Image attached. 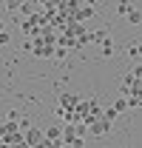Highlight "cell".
<instances>
[{"label":"cell","instance_id":"cell-1","mask_svg":"<svg viewBox=\"0 0 142 148\" xmlns=\"http://www.w3.org/2000/svg\"><path fill=\"white\" fill-rule=\"evenodd\" d=\"M23 140H26L29 148H46V134H43V128H26Z\"/></svg>","mask_w":142,"mask_h":148},{"label":"cell","instance_id":"cell-10","mask_svg":"<svg viewBox=\"0 0 142 148\" xmlns=\"http://www.w3.org/2000/svg\"><path fill=\"white\" fill-rule=\"evenodd\" d=\"M12 37H9V32H6V26H3V20H0V46H6Z\"/></svg>","mask_w":142,"mask_h":148},{"label":"cell","instance_id":"cell-11","mask_svg":"<svg viewBox=\"0 0 142 148\" xmlns=\"http://www.w3.org/2000/svg\"><path fill=\"white\" fill-rule=\"evenodd\" d=\"M114 108H117V111H125V108H128V97H119V100L114 103Z\"/></svg>","mask_w":142,"mask_h":148},{"label":"cell","instance_id":"cell-4","mask_svg":"<svg viewBox=\"0 0 142 148\" xmlns=\"http://www.w3.org/2000/svg\"><path fill=\"white\" fill-rule=\"evenodd\" d=\"M6 145L20 148V145H26V140H23V134H20V131H14V134H9V137H6Z\"/></svg>","mask_w":142,"mask_h":148},{"label":"cell","instance_id":"cell-7","mask_svg":"<svg viewBox=\"0 0 142 148\" xmlns=\"http://www.w3.org/2000/svg\"><path fill=\"white\" fill-rule=\"evenodd\" d=\"M20 6H23V0H9V3H6V9H9L12 14H20Z\"/></svg>","mask_w":142,"mask_h":148},{"label":"cell","instance_id":"cell-8","mask_svg":"<svg viewBox=\"0 0 142 148\" xmlns=\"http://www.w3.org/2000/svg\"><path fill=\"white\" fill-rule=\"evenodd\" d=\"M131 9H134V6H131V0H119V6H117V12H119V14H128V12H131Z\"/></svg>","mask_w":142,"mask_h":148},{"label":"cell","instance_id":"cell-2","mask_svg":"<svg viewBox=\"0 0 142 148\" xmlns=\"http://www.w3.org/2000/svg\"><path fill=\"white\" fill-rule=\"evenodd\" d=\"M111 120H105V117H97V120H91L88 123V134H94V137H105V134H111Z\"/></svg>","mask_w":142,"mask_h":148},{"label":"cell","instance_id":"cell-9","mask_svg":"<svg viewBox=\"0 0 142 148\" xmlns=\"http://www.w3.org/2000/svg\"><path fill=\"white\" fill-rule=\"evenodd\" d=\"M105 37H108V32H105V29H100V32H94V34H91V43H102Z\"/></svg>","mask_w":142,"mask_h":148},{"label":"cell","instance_id":"cell-13","mask_svg":"<svg viewBox=\"0 0 142 148\" xmlns=\"http://www.w3.org/2000/svg\"><path fill=\"white\" fill-rule=\"evenodd\" d=\"M71 3H74V6H94L97 0H71Z\"/></svg>","mask_w":142,"mask_h":148},{"label":"cell","instance_id":"cell-3","mask_svg":"<svg viewBox=\"0 0 142 148\" xmlns=\"http://www.w3.org/2000/svg\"><path fill=\"white\" fill-rule=\"evenodd\" d=\"M77 94H63L60 100H57V111H71V108H77Z\"/></svg>","mask_w":142,"mask_h":148},{"label":"cell","instance_id":"cell-12","mask_svg":"<svg viewBox=\"0 0 142 148\" xmlns=\"http://www.w3.org/2000/svg\"><path fill=\"white\" fill-rule=\"evenodd\" d=\"M117 114H119L117 108H105V111H102V117H105V120H111V123L117 120Z\"/></svg>","mask_w":142,"mask_h":148},{"label":"cell","instance_id":"cell-6","mask_svg":"<svg viewBox=\"0 0 142 148\" xmlns=\"http://www.w3.org/2000/svg\"><path fill=\"white\" fill-rule=\"evenodd\" d=\"M100 46H102V51H100L102 57H111V54H114V40H111V37H105Z\"/></svg>","mask_w":142,"mask_h":148},{"label":"cell","instance_id":"cell-14","mask_svg":"<svg viewBox=\"0 0 142 148\" xmlns=\"http://www.w3.org/2000/svg\"><path fill=\"white\" fill-rule=\"evenodd\" d=\"M134 74H137V77H142V63L137 66V69H134Z\"/></svg>","mask_w":142,"mask_h":148},{"label":"cell","instance_id":"cell-5","mask_svg":"<svg viewBox=\"0 0 142 148\" xmlns=\"http://www.w3.org/2000/svg\"><path fill=\"white\" fill-rule=\"evenodd\" d=\"M125 20H128L131 26H139V23H142V12H139V9H131V12L125 14Z\"/></svg>","mask_w":142,"mask_h":148},{"label":"cell","instance_id":"cell-15","mask_svg":"<svg viewBox=\"0 0 142 148\" xmlns=\"http://www.w3.org/2000/svg\"><path fill=\"white\" fill-rule=\"evenodd\" d=\"M137 57H142V43H137Z\"/></svg>","mask_w":142,"mask_h":148}]
</instances>
